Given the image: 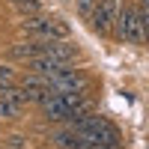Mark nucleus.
<instances>
[{"label":"nucleus","mask_w":149,"mask_h":149,"mask_svg":"<svg viewBox=\"0 0 149 149\" xmlns=\"http://www.w3.org/2000/svg\"><path fill=\"white\" fill-rule=\"evenodd\" d=\"M98 0H78V12H81V18H90L93 15V9H95Z\"/></svg>","instance_id":"obj_10"},{"label":"nucleus","mask_w":149,"mask_h":149,"mask_svg":"<svg viewBox=\"0 0 149 149\" xmlns=\"http://www.w3.org/2000/svg\"><path fill=\"white\" fill-rule=\"evenodd\" d=\"M3 149H15V146H6V143H3Z\"/></svg>","instance_id":"obj_14"},{"label":"nucleus","mask_w":149,"mask_h":149,"mask_svg":"<svg viewBox=\"0 0 149 149\" xmlns=\"http://www.w3.org/2000/svg\"><path fill=\"white\" fill-rule=\"evenodd\" d=\"M113 36L125 45H140L143 42V30H140V18H137V6L134 3H122L119 15L113 24Z\"/></svg>","instance_id":"obj_3"},{"label":"nucleus","mask_w":149,"mask_h":149,"mask_svg":"<svg viewBox=\"0 0 149 149\" xmlns=\"http://www.w3.org/2000/svg\"><path fill=\"white\" fill-rule=\"evenodd\" d=\"M42 107V113H45V119H51V122H69L72 119V110H69V104H66V98L60 95V93H54V95H48L45 102L39 104Z\"/></svg>","instance_id":"obj_5"},{"label":"nucleus","mask_w":149,"mask_h":149,"mask_svg":"<svg viewBox=\"0 0 149 149\" xmlns=\"http://www.w3.org/2000/svg\"><path fill=\"white\" fill-rule=\"evenodd\" d=\"M137 6H146L149 9V0H137Z\"/></svg>","instance_id":"obj_12"},{"label":"nucleus","mask_w":149,"mask_h":149,"mask_svg":"<svg viewBox=\"0 0 149 149\" xmlns=\"http://www.w3.org/2000/svg\"><path fill=\"white\" fill-rule=\"evenodd\" d=\"M42 54V39H30V42H15L9 48V60H18V63H27V60Z\"/></svg>","instance_id":"obj_6"},{"label":"nucleus","mask_w":149,"mask_h":149,"mask_svg":"<svg viewBox=\"0 0 149 149\" xmlns=\"http://www.w3.org/2000/svg\"><path fill=\"white\" fill-rule=\"evenodd\" d=\"M66 125H72L78 134H84V137H93V140L107 143V146H119V143H122L116 125H110V122H107L104 116H98V113H86V116H81V119L66 122Z\"/></svg>","instance_id":"obj_1"},{"label":"nucleus","mask_w":149,"mask_h":149,"mask_svg":"<svg viewBox=\"0 0 149 149\" xmlns=\"http://www.w3.org/2000/svg\"><path fill=\"white\" fill-rule=\"evenodd\" d=\"M21 107H24V104H18V102H12V98H3V95H0V119H18V116H21Z\"/></svg>","instance_id":"obj_7"},{"label":"nucleus","mask_w":149,"mask_h":149,"mask_svg":"<svg viewBox=\"0 0 149 149\" xmlns=\"http://www.w3.org/2000/svg\"><path fill=\"white\" fill-rule=\"evenodd\" d=\"M137 18H140V30H143V42L149 39V9L137 6Z\"/></svg>","instance_id":"obj_9"},{"label":"nucleus","mask_w":149,"mask_h":149,"mask_svg":"<svg viewBox=\"0 0 149 149\" xmlns=\"http://www.w3.org/2000/svg\"><path fill=\"white\" fill-rule=\"evenodd\" d=\"M9 3H15V6H21V3H27V0H9Z\"/></svg>","instance_id":"obj_13"},{"label":"nucleus","mask_w":149,"mask_h":149,"mask_svg":"<svg viewBox=\"0 0 149 149\" xmlns=\"http://www.w3.org/2000/svg\"><path fill=\"white\" fill-rule=\"evenodd\" d=\"M116 15H119V0H98L93 15H90V27L98 36H110L113 24H116Z\"/></svg>","instance_id":"obj_4"},{"label":"nucleus","mask_w":149,"mask_h":149,"mask_svg":"<svg viewBox=\"0 0 149 149\" xmlns=\"http://www.w3.org/2000/svg\"><path fill=\"white\" fill-rule=\"evenodd\" d=\"M21 30L30 33L33 39L42 42H54V39H69V27L57 18H45V15H27L21 21Z\"/></svg>","instance_id":"obj_2"},{"label":"nucleus","mask_w":149,"mask_h":149,"mask_svg":"<svg viewBox=\"0 0 149 149\" xmlns=\"http://www.w3.org/2000/svg\"><path fill=\"white\" fill-rule=\"evenodd\" d=\"M3 143L6 146H15V149H27V137H21V134H9Z\"/></svg>","instance_id":"obj_11"},{"label":"nucleus","mask_w":149,"mask_h":149,"mask_svg":"<svg viewBox=\"0 0 149 149\" xmlns=\"http://www.w3.org/2000/svg\"><path fill=\"white\" fill-rule=\"evenodd\" d=\"M15 84V72H12L9 66H0V90H6V86Z\"/></svg>","instance_id":"obj_8"}]
</instances>
